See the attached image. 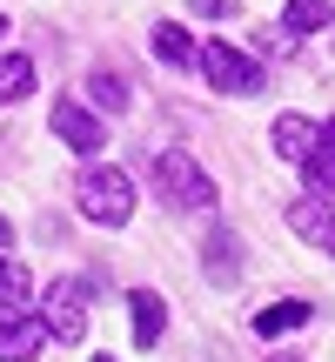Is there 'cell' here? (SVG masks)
I'll use <instances>...</instances> for the list:
<instances>
[{"label": "cell", "mask_w": 335, "mask_h": 362, "mask_svg": "<svg viewBox=\"0 0 335 362\" xmlns=\"http://www.w3.org/2000/svg\"><path fill=\"white\" fill-rule=\"evenodd\" d=\"M208 275H215V282H235V275H242V262H235V235H215V242H208Z\"/></svg>", "instance_id": "14"}, {"label": "cell", "mask_w": 335, "mask_h": 362, "mask_svg": "<svg viewBox=\"0 0 335 362\" xmlns=\"http://www.w3.org/2000/svg\"><path fill=\"white\" fill-rule=\"evenodd\" d=\"M148 181H155V194L175 202V208H215V181L194 168V155H181V148H155V155H148Z\"/></svg>", "instance_id": "1"}, {"label": "cell", "mask_w": 335, "mask_h": 362, "mask_svg": "<svg viewBox=\"0 0 335 362\" xmlns=\"http://www.w3.org/2000/svg\"><path fill=\"white\" fill-rule=\"evenodd\" d=\"M315 148H322V128H315L309 115H282V121H275V155H282V161H295V168H302Z\"/></svg>", "instance_id": "7"}, {"label": "cell", "mask_w": 335, "mask_h": 362, "mask_svg": "<svg viewBox=\"0 0 335 362\" xmlns=\"http://www.w3.org/2000/svg\"><path fill=\"white\" fill-rule=\"evenodd\" d=\"M322 148H335V121H329V128H322Z\"/></svg>", "instance_id": "20"}, {"label": "cell", "mask_w": 335, "mask_h": 362, "mask_svg": "<svg viewBox=\"0 0 335 362\" xmlns=\"http://www.w3.org/2000/svg\"><path fill=\"white\" fill-rule=\"evenodd\" d=\"M40 322H47L54 342H81L88 336V288L81 282H54L47 302H40Z\"/></svg>", "instance_id": "4"}, {"label": "cell", "mask_w": 335, "mask_h": 362, "mask_svg": "<svg viewBox=\"0 0 335 362\" xmlns=\"http://www.w3.org/2000/svg\"><path fill=\"white\" fill-rule=\"evenodd\" d=\"M302 175H309V188L335 194V148H322V155H309V161H302Z\"/></svg>", "instance_id": "17"}, {"label": "cell", "mask_w": 335, "mask_h": 362, "mask_svg": "<svg viewBox=\"0 0 335 362\" xmlns=\"http://www.w3.org/2000/svg\"><path fill=\"white\" fill-rule=\"evenodd\" d=\"M88 94H94V101H101V107H114V115H121V107H128V81H121V74H107V67H101V74L88 81Z\"/></svg>", "instance_id": "15"}, {"label": "cell", "mask_w": 335, "mask_h": 362, "mask_svg": "<svg viewBox=\"0 0 335 362\" xmlns=\"http://www.w3.org/2000/svg\"><path fill=\"white\" fill-rule=\"evenodd\" d=\"M329 21H335L329 0H288V7H282V27H288V34H322Z\"/></svg>", "instance_id": "13"}, {"label": "cell", "mask_w": 335, "mask_h": 362, "mask_svg": "<svg viewBox=\"0 0 335 362\" xmlns=\"http://www.w3.org/2000/svg\"><path fill=\"white\" fill-rule=\"evenodd\" d=\"M0 248H13V221L7 215H0Z\"/></svg>", "instance_id": "19"}, {"label": "cell", "mask_w": 335, "mask_h": 362, "mask_svg": "<svg viewBox=\"0 0 335 362\" xmlns=\"http://www.w3.org/2000/svg\"><path fill=\"white\" fill-rule=\"evenodd\" d=\"M27 302V269L20 262H0V309H20Z\"/></svg>", "instance_id": "16"}, {"label": "cell", "mask_w": 335, "mask_h": 362, "mask_svg": "<svg viewBox=\"0 0 335 362\" xmlns=\"http://www.w3.org/2000/svg\"><path fill=\"white\" fill-rule=\"evenodd\" d=\"M74 202H81V215L101 221V228H128V215H134V181L121 175V168H81Z\"/></svg>", "instance_id": "2"}, {"label": "cell", "mask_w": 335, "mask_h": 362, "mask_svg": "<svg viewBox=\"0 0 335 362\" xmlns=\"http://www.w3.org/2000/svg\"><path fill=\"white\" fill-rule=\"evenodd\" d=\"M40 342H47V322L40 315H7L0 322V362H34Z\"/></svg>", "instance_id": "6"}, {"label": "cell", "mask_w": 335, "mask_h": 362, "mask_svg": "<svg viewBox=\"0 0 335 362\" xmlns=\"http://www.w3.org/2000/svg\"><path fill=\"white\" fill-rule=\"evenodd\" d=\"M0 34H7V21H0Z\"/></svg>", "instance_id": "23"}, {"label": "cell", "mask_w": 335, "mask_h": 362, "mask_svg": "<svg viewBox=\"0 0 335 362\" xmlns=\"http://www.w3.org/2000/svg\"><path fill=\"white\" fill-rule=\"evenodd\" d=\"M269 362H309V356H269Z\"/></svg>", "instance_id": "21"}, {"label": "cell", "mask_w": 335, "mask_h": 362, "mask_svg": "<svg viewBox=\"0 0 335 362\" xmlns=\"http://www.w3.org/2000/svg\"><path fill=\"white\" fill-rule=\"evenodd\" d=\"M94 362H114V356H94Z\"/></svg>", "instance_id": "22"}, {"label": "cell", "mask_w": 335, "mask_h": 362, "mask_svg": "<svg viewBox=\"0 0 335 362\" xmlns=\"http://www.w3.org/2000/svg\"><path fill=\"white\" fill-rule=\"evenodd\" d=\"M309 302H302V296H282V302H269V309H261L255 315V329H261V336H288V329H309Z\"/></svg>", "instance_id": "9"}, {"label": "cell", "mask_w": 335, "mask_h": 362, "mask_svg": "<svg viewBox=\"0 0 335 362\" xmlns=\"http://www.w3.org/2000/svg\"><path fill=\"white\" fill-rule=\"evenodd\" d=\"M194 67L208 74V88H215V94H255V88H261V67L248 61V54H235L228 40L194 47Z\"/></svg>", "instance_id": "3"}, {"label": "cell", "mask_w": 335, "mask_h": 362, "mask_svg": "<svg viewBox=\"0 0 335 362\" xmlns=\"http://www.w3.org/2000/svg\"><path fill=\"white\" fill-rule=\"evenodd\" d=\"M34 94V61L27 54H0V101H27Z\"/></svg>", "instance_id": "12"}, {"label": "cell", "mask_w": 335, "mask_h": 362, "mask_svg": "<svg viewBox=\"0 0 335 362\" xmlns=\"http://www.w3.org/2000/svg\"><path fill=\"white\" fill-rule=\"evenodd\" d=\"M148 47H155V61H168V67H188V61H194L188 27H175V21H161L155 34H148Z\"/></svg>", "instance_id": "11"}, {"label": "cell", "mask_w": 335, "mask_h": 362, "mask_svg": "<svg viewBox=\"0 0 335 362\" xmlns=\"http://www.w3.org/2000/svg\"><path fill=\"white\" fill-rule=\"evenodd\" d=\"M54 134H61L67 148H81V155H94V148L107 141V128H101V121H94L81 101H67V94L54 101Z\"/></svg>", "instance_id": "5"}, {"label": "cell", "mask_w": 335, "mask_h": 362, "mask_svg": "<svg viewBox=\"0 0 335 362\" xmlns=\"http://www.w3.org/2000/svg\"><path fill=\"white\" fill-rule=\"evenodd\" d=\"M288 228L302 235V242L329 248L335 255V208H315V202H288Z\"/></svg>", "instance_id": "8"}, {"label": "cell", "mask_w": 335, "mask_h": 362, "mask_svg": "<svg viewBox=\"0 0 335 362\" xmlns=\"http://www.w3.org/2000/svg\"><path fill=\"white\" fill-rule=\"evenodd\" d=\"M128 309H134V342H141V349H155V342H161V322H168L161 296H155V288H134Z\"/></svg>", "instance_id": "10"}, {"label": "cell", "mask_w": 335, "mask_h": 362, "mask_svg": "<svg viewBox=\"0 0 335 362\" xmlns=\"http://www.w3.org/2000/svg\"><path fill=\"white\" fill-rule=\"evenodd\" d=\"M188 7L201 13V21H228V13H235V0H188Z\"/></svg>", "instance_id": "18"}]
</instances>
